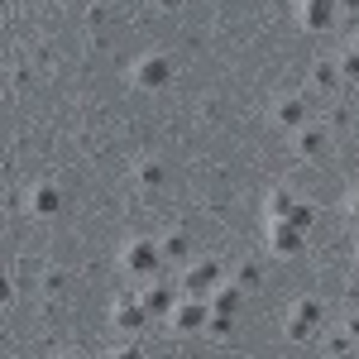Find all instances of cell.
I'll use <instances>...</instances> for the list:
<instances>
[{"label":"cell","mask_w":359,"mask_h":359,"mask_svg":"<svg viewBox=\"0 0 359 359\" xmlns=\"http://www.w3.org/2000/svg\"><path fill=\"white\" fill-rule=\"evenodd\" d=\"M206 340H216V345H225V340H230V335H235V316H230V311H211V316H206Z\"/></svg>","instance_id":"16"},{"label":"cell","mask_w":359,"mask_h":359,"mask_svg":"<svg viewBox=\"0 0 359 359\" xmlns=\"http://www.w3.org/2000/svg\"><path fill=\"white\" fill-rule=\"evenodd\" d=\"M292 154L297 158H326L331 154V130L316 125V120H306L302 130H292Z\"/></svg>","instance_id":"6"},{"label":"cell","mask_w":359,"mask_h":359,"mask_svg":"<svg viewBox=\"0 0 359 359\" xmlns=\"http://www.w3.org/2000/svg\"><path fill=\"white\" fill-rule=\"evenodd\" d=\"M340 82H359V53L355 48L340 53Z\"/></svg>","instance_id":"19"},{"label":"cell","mask_w":359,"mask_h":359,"mask_svg":"<svg viewBox=\"0 0 359 359\" xmlns=\"http://www.w3.org/2000/svg\"><path fill=\"white\" fill-rule=\"evenodd\" d=\"M168 182V168L158 163V158H139V168H135V187L139 192H158Z\"/></svg>","instance_id":"13"},{"label":"cell","mask_w":359,"mask_h":359,"mask_svg":"<svg viewBox=\"0 0 359 359\" xmlns=\"http://www.w3.org/2000/svg\"><path fill=\"white\" fill-rule=\"evenodd\" d=\"M120 269L135 278H158L163 273V249L154 245V240H130V245L120 249Z\"/></svg>","instance_id":"2"},{"label":"cell","mask_w":359,"mask_h":359,"mask_svg":"<svg viewBox=\"0 0 359 359\" xmlns=\"http://www.w3.org/2000/svg\"><path fill=\"white\" fill-rule=\"evenodd\" d=\"M287 221L297 225V230H306V235H311V225H316V211H311V206H302V201H297V206H292V216H287Z\"/></svg>","instance_id":"20"},{"label":"cell","mask_w":359,"mask_h":359,"mask_svg":"<svg viewBox=\"0 0 359 359\" xmlns=\"http://www.w3.org/2000/svg\"><path fill=\"white\" fill-rule=\"evenodd\" d=\"M345 216H350V221H359V187L345 196Z\"/></svg>","instance_id":"23"},{"label":"cell","mask_w":359,"mask_h":359,"mask_svg":"<svg viewBox=\"0 0 359 359\" xmlns=\"http://www.w3.org/2000/svg\"><path fill=\"white\" fill-rule=\"evenodd\" d=\"M355 264H359V249H355Z\"/></svg>","instance_id":"26"},{"label":"cell","mask_w":359,"mask_h":359,"mask_svg":"<svg viewBox=\"0 0 359 359\" xmlns=\"http://www.w3.org/2000/svg\"><path fill=\"white\" fill-rule=\"evenodd\" d=\"M221 283H225V273H221L216 259H192V264H182V292H192V297H211Z\"/></svg>","instance_id":"4"},{"label":"cell","mask_w":359,"mask_h":359,"mask_svg":"<svg viewBox=\"0 0 359 359\" xmlns=\"http://www.w3.org/2000/svg\"><path fill=\"white\" fill-rule=\"evenodd\" d=\"M130 82H135L139 91H163V86L172 82V62H168L163 53H144V57H135V67H130Z\"/></svg>","instance_id":"5"},{"label":"cell","mask_w":359,"mask_h":359,"mask_svg":"<svg viewBox=\"0 0 359 359\" xmlns=\"http://www.w3.org/2000/svg\"><path fill=\"white\" fill-rule=\"evenodd\" d=\"M206 302H211V311H230V316H235V311L245 306V287H240V283H221Z\"/></svg>","instance_id":"15"},{"label":"cell","mask_w":359,"mask_h":359,"mask_svg":"<svg viewBox=\"0 0 359 359\" xmlns=\"http://www.w3.org/2000/svg\"><path fill=\"white\" fill-rule=\"evenodd\" d=\"M29 211H34L39 221H53L57 211H62V187H57V182H39V187L29 192Z\"/></svg>","instance_id":"11"},{"label":"cell","mask_w":359,"mask_h":359,"mask_svg":"<svg viewBox=\"0 0 359 359\" xmlns=\"http://www.w3.org/2000/svg\"><path fill=\"white\" fill-rule=\"evenodd\" d=\"M43 292H48V297H57V292H67V273H62V269H53V273L43 278Z\"/></svg>","instance_id":"22"},{"label":"cell","mask_w":359,"mask_h":359,"mask_svg":"<svg viewBox=\"0 0 359 359\" xmlns=\"http://www.w3.org/2000/svg\"><path fill=\"white\" fill-rule=\"evenodd\" d=\"M158 249H163V264H168V269L192 264V240H187V235H168V240H158Z\"/></svg>","instance_id":"14"},{"label":"cell","mask_w":359,"mask_h":359,"mask_svg":"<svg viewBox=\"0 0 359 359\" xmlns=\"http://www.w3.org/2000/svg\"><path fill=\"white\" fill-rule=\"evenodd\" d=\"M316 331H321V302L316 297H297V302L283 311V335L292 345H306Z\"/></svg>","instance_id":"1"},{"label":"cell","mask_w":359,"mask_h":359,"mask_svg":"<svg viewBox=\"0 0 359 359\" xmlns=\"http://www.w3.org/2000/svg\"><path fill=\"white\" fill-rule=\"evenodd\" d=\"M335 15H340V0H297V20L311 34H326L335 29Z\"/></svg>","instance_id":"8"},{"label":"cell","mask_w":359,"mask_h":359,"mask_svg":"<svg viewBox=\"0 0 359 359\" xmlns=\"http://www.w3.org/2000/svg\"><path fill=\"white\" fill-rule=\"evenodd\" d=\"M206 316H211V302L187 292V297H177V306L168 311V326H172L177 335H201L206 331Z\"/></svg>","instance_id":"3"},{"label":"cell","mask_w":359,"mask_h":359,"mask_svg":"<svg viewBox=\"0 0 359 359\" xmlns=\"http://www.w3.org/2000/svg\"><path fill=\"white\" fill-rule=\"evenodd\" d=\"M139 297H144V306H149V316H168V311L177 306V292L168 287L163 278H149V287H144Z\"/></svg>","instance_id":"12"},{"label":"cell","mask_w":359,"mask_h":359,"mask_svg":"<svg viewBox=\"0 0 359 359\" xmlns=\"http://www.w3.org/2000/svg\"><path fill=\"white\" fill-rule=\"evenodd\" d=\"M311 82L316 86H340V62H316V67H311Z\"/></svg>","instance_id":"18"},{"label":"cell","mask_w":359,"mask_h":359,"mask_svg":"<svg viewBox=\"0 0 359 359\" xmlns=\"http://www.w3.org/2000/svg\"><path fill=\"white\" fill-rule=\"evenodd\" d=\"M292 206H297V196L287 192V187H278V192L269 196V221H287V216H292Z\"/></svg>","instance_id":"17"},{"label":"cell","mask_w":359,"mask_h":359,"mask_svg":"<svg viewBox=\"0 0 359 359\" xmlns=\"http://www.w3.org/2000/svg\"><path fill=\"white\" fill-rule=\"evenodd\" d=\"M235 283H240V287H245V292H254V287H259V283H264V273H259V269H254V264H245V269H240V273H235Z\"/></svg>","instance_id":"21"},{"label":"cell","mask_w":359,"mask_h":359,"mask_svg":"<svg viewBox=\"0 0 359 359\" xmlns=\"http://www.w3.org/2000/svg\"><path fill=\"white\" fill-rule=\"evenodd\" d=\"M350 48H355V53H359V34H355V39H350Z\"/></svg>","instance_id":"25"},{"label":"cell","mask_w":359,"mask_h":359,"mask_svg":"<svg viewBox=\"0 0 359 359\" xmlns=\"http://www.w3.org/2000/svg\"><path fill=\"white\" fill-rule=\"evenodd\" d=\"M111 326L120 335H139L144 326H149V306H144V297H120L111 311Z\"/></svg>","instance_id":"9"},{"label":"cell","mask_w":359,"mask_h":359,"mask_svg":"<svg viewBox=\"0 0 359 359\" xmlns=\"http://www.w3.org/2000/svg\"><path fill=\"white\" fill-rule=\"evenodd\" d=\"M306 249V230H297L292 221H269V254L278 259H297Z\"/></svg>","instance_id":"7"},{"label":"cell","mask_w":359,"mask_h":359,"mask_svg":"<svg viewBox=\"0 0 359 359\" xmlns=\"http://www.w3.org/2000/svg\"><path fill=\"white\" fill-rule=\"evenodd\" d=\"M158 5H163V10H177V5H182V0H158Z\"/></svg>","instance_id":"24"},{"label":"cell","mask_w":359,"mask_h":359,"mask_svg":"<svg viewBox=\"0 0 359 359\" xmlns=\"http://www.w3.org/2000/svg\"><path fill=\"white\" fill-rule=\"evenodd\" d=\"M273 120L283 125V130H302L306 120H311V111H306V101L297 96V91H283L273 101Z\"/></svg>","instance_id":"10"}]
</instances>
